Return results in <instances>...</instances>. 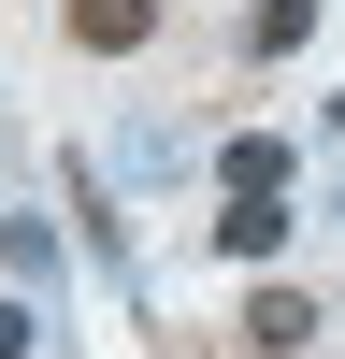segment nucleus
Wrapping results in <instances>:
<instances>
[{
    "instance_id": "nucleus-1",
    "label": "nucleus",
    "mask_w": 345,
    "mask_h": 359,
    "mask_svg": "<svg viewBox=\"0 0 345 359\" xmlns=\"http://www.w3.org/2000/svg\"><path fill=\"white\" fill-rule=\"evenodd\" d=\"M158 43V0H72V57H130Z\"/></svg>"
},
{
    "instance_id": "nucleus-2",
    "label": "nucleus",
    "mask_w": 345,
    "mask_h": 359,
    "mask_svg": "<svg viewBox=\"0 0 345 359\" xmlns=\"http://www.w3.org/2000/svg\"><path fill=\"white\" fill-rule=\"evenodd\" d=\"M216 245H230V259H288V187H230Z\"/></svg>"
},
{
    "instance_id": "nucleus-3",
    "label": "nucleus",
    "mask_w": 345,
    "mask_h": 359,
    "mask_svg": "<svg viewBox=\"0 0 345 359\" xmlns=\"http://www.w3.org/2000/svg\"><path fill=\"white\" fill-rule=\"evenodd\" d=\"M216 172H230V187H288V172H302V144H288V130H230Z\"/></svg>"
},
{
    "instance_id": "nucleus-4",
    "label": "nucleus",
    "mask_w": 345,
    "mask_h": 359,
    "mask_svg": "<svg viewBox=\"0 0 345 359\" xmlns=\"http://www.w3.org/2000/svg\"><path fill=\"white\" fill-rule=\"evenodd\" d=\"M302 331H316V302H302V287H259V302H245V345H259V359H288Z\"/></svg>"
},
{
    "instance_id": "nucleus-5",
    "label": "nucleus",
    "mask_w": 345,
    "mask_h": 359,
    "mask_svg": "<svg viewBox=\"0 0 345 359\" xmlns=\"http://www.w3.org/2000/svg\"><path fill=\"white\" fill-rule=\"evenodd\" d=\"M0 259H15V287H58V230L43 216H0Z\"/></svg>"
},
{
    "instance_id": "nucleus-6",
    "label": "nucleus",
    "mask_w": 345,
    "mask_h": 359,
    "mask_svg": "<svg viewBox=\"0 0 345 359\" xmlns=\"http://www.w3.org/2000/svg\"><path fill=\"white\" fill-rule=\"evenodd\" d=\"M302 29H316V0H259V15H245V43H259V57H288Z\"/></svg>"
},
{
    "instance_id": "nucleus-7",
    "label": "nucleus",
    "mask_w": 345,
    "mask_h": 359,
    "mask_svg": "<svg viewBox=\"0 0 345 359\" xmlns=\"http://www.w3.org/2000/svg\"><path fill=\"white\" fill-rule=\"evenodd\" d=\"M0 359H29V302H0Z\"/></svg>"
}]
</instances>
